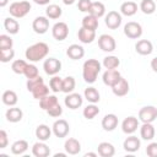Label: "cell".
Returning <instances> with one entry per match:
<instances>
[{"instance_id":"obj_23","label":"cell","mask_w":157,"mask_h":157,"mask_svg":"<svg viewBox=\"0 0 157 157\" xmlns=\"http://www.w3.org/2000/svg\"><path fill=\"white\" fill-rule=\"evenodd\" d=\"M156 135V130L155 126L152 125V123H142L141 128H140V136L141 139L146 140V141H151Z\"/></svg>"},{"instance_id":"obj_29","label":"cell","mask_w":157,"mask_h":157,"mask_svg":"<svg viewBox=\"0 0 157 157\" xmlns=\"http://www.w3.org/2000/svg\"><path fill=\"white\" fill-rule=\"evenodd\" d=\"M1 101H2V103H4L5 105L13 107V105H16V103H17V101H18V97H17V94H16L15 91H12V90H6V91L2 93V96H1Z\"/></svg>"},{"instance_id":"obj_45","label":"cell","mask_w":157,"mask_h":157,"mask_svg":"<svg viewBox=\"0 0 157 157\" xmlns=\"http://www.w3.org/2000/svg\"><path fill=\"white\" fill-rule=\"evenodd\" d=\"M13 42L12 38L7 34H0V49H10L12 48Z\"/></svg>"},{"instance_id":"obj_28","label":"cell","mask_w":157,"mask_h":157,"mask_svg":"<svg viewBox=\"0 0 157 157\" xmlns=\"http://www.w3.org/2000/svg\"><path fill=\"white\" fill-rule=\"evenodd\" d=\"M97 151L101 157H112L115 153V148L110 142H101L97 147Z\"/></svg>"},{"instance_id":"obj_4","label":"cell","mask_w":157,"mask_h":157,"mask_svg":"<svg viewBox=\"0 0 157 157\" xmlns=\"http://www.w3.org/2000/svg\"><path fill=\"white\" fill-rule=\"evenodd\" d=\"M124 34L130 39H139L142 36V26L139 22L130 21L124 26Z\"/></svg>"},{"instance_id":"obj_40","label":"cell","mask_w":157,"mask_h":157,"mask_svg":"<svg viewBox=\"0 0 157 157\" xmlns=\"http://www.w3.org/2000/svg\"><path fill=\"white\" fill-rule=\"evenodd\" d=\"M27 63L23 60V59H17V60H13L12 64H11V69L15 74L17 75H23L25 74V70L27 67Z\"/></svg>"},{"instance_id":"obj_10","label":"cell","mask_w":157,"mask_h":157,"mask_svg":"<svg viewBox=\"0 0 157 157\" xmlns=\"http://www.w3.org/2000/svg\"><path fill=\"white\" fill-rule=\"evenodd\" d=\"M121 13L118 12V11H109L107 15H105V18H104V23L105 26L109 28V29H117L120 27L121 25Z\"/></svg>"},{"instance_id":"obj_15","label":"cell","mask_w":157,"mask_h":157,"mask_svg":"<svg viewBox=\"0 0 157 157\" xmlns=\"http://www.w3.org/2000/svg\"><path fill=\"white\" fill-rule=\"evenodd\" d=\"M140 146H141L140 139H139L137 136H134V135L128 136V137L124 140V142H123L124 150H125L126 152H129V153H134V152L139 151Z\"/></svg>"},{"instance_id":"obj_9","label":"cell","mask_w":157,"mask_h":157,"mask_svg":"<svg viewBox=\"0 0 157 157\" xmlns=\"http://www.w3.org/2000/svg\"><path fill=\"white\" fill-rule=\"evenodd\" d=\"M43 69L47 75L54 76L61 70V61L56 58H48L43 63Z\"/></svg>"},{"instance_id":"obj_32","label":"cell","mask_w":157,"mask_h":157,"mask_svg":"<svg viewBox=\"0 0 157 157\" xmlns=\"http://www.w3.org/2000/svg\"><path fill=\"white\" fill-rule=\"evenodd\" d=\"M61 15H63V10H61V7H60L59 5H56V4H50V5H48L47 9H45V16H47L48 18H50V20H56V18H59Z\"/></svg>"},{"instance_id":"obj_5","label":"cell","mask_w":157,"mask_h":157,"mask_svg":"<svg viewBox=\"0 0 157 157\" xmlns=\"http://www.w3.org/2000/svg\"><path fill=\"white\" fill-rule=\"evenodd\" d=\"M157 119V108L153 105H145L139 110V120L142 123H153Z\"/></svg>"},{"instance_id":"obj_8","label":"cell","mask_w":157,"mask_h":157,"mask_svg":"<svg viewBox=\"0 0 157 157\" xmlns=\"http://www.w3.org/2000/svg\"><path fill=\"white\" fill-rule=\"evenodd\" d=\"M98 47L105 52V53H112L117 48V43H115V39L109 36V34H101L98 37Z\"/></svg>"},{"instance_id":"obj_35","label":"cell","mask_w":157,"mask_h":157,"mask_svg":"<svg viewBox=\"0 0 157 157\" xmlns=\"http://www.w3.org/2000/svg\"><path fill=\"white\" fill-rule=\"evenodd\" d=\"M56 103H59L58 102V98L54 96V94H48V96H45L44 98H42V99H39V107L43 109V110H48L49 108H52L53 105H55Z\"/></svg>"},{"instance_id":"obj_3","label":"cell","mask_w":157,"mask_h":157,"mask_svg":"<svg viewBox=\"0 0 157 157\" xmlns=\"http://www.w3.org/2000/svg\"><path fill=\"white\" fill-rule=\"evenodd\" d=\"M32 6L31 2L27 0H22V1H15L10 5L9 7V12L11 15V17L15 18H22L25 17L29 11H31Z\"/></svg>"},{"instance_id":"obj_50","label":"cell","mask_w":157,"mask_h":157,"mask_svg":"<svg viewBox=\"0 0 157 157\" xmlns=\"http://www.w3.org/2000/svg\"><path fill=\"white\" fill-rule=\"evenodd\" d=\"M9 144V137H7V132L5 130H0V148L4 150Z\"/></svg>"},{"instance_id":"obj_17","label":"cell","mask_w":157,"mask_h":157,"mask_svg":"<svg viewBox=\"0 0 157 157\" xmlns=\"http://www.w3.org/2000/svg\"><path fill=\"white\" fill-rule=\"evenodd\" d=\"M118 123H119L118 117L115 114H113V113H109V114H105L103 117V119H102V128L105 131H113L118 126Z\"/></svg>"},{"instance_id":"obj_16","label":"cell","mask_w":157,"mask_h":157,"mask_svg":"<svg viewBox=\"0 0 157 157\" xmlns=\"http://www.w3.org/2000/svg\"><path fill=\"white\" fill-rule=\"evenodd\" d=\"M129 90H130L129 82H128V80L124 78V77H120V80H119L114 86H112V91H113V93H114L117 97H124L125 94H128Z\"/></svg>"},{"instance_id":"obj_49","label":"cell","mask_w":157,"mask_h":157,"mask_svg":"<svg viewBox=\"0 0 157 157\" xmlns=\"http://www.w3.org/2000/svg\"><path fill=\"white\" fill-rule=\"evenodd\" d=\"M146 155L150 157H157V142H151L147 145Z\"/></svg>"},{"instance_id":"obj_12","label":"cell","mask_w":157,"mask_h":157,"mask_svg":"<svg viewBox=\"0 0 157 157\" xmlns=\"http://www.w3.org/2000/svg\"><path fill=\"white\" fill-rule=\"evenodd\" d=\"M64 103L69 109H77V108H80L82 105L83 98H82V96L80 93L71 92V93H67V96L64 99Z\"/></svg>"},{"instance_id":"obj_18","label":"cell","mask_w":157,"mask_h":157,"mask_svg":"<svg viewBox=\"0 0 157 157\" xmlns=\"http://www.w3.org/2000/svg\"><path fill=\"white\" fill-rule=\"evenodd\" d=\"M135 50L140 55H150L153 52V45L148 39H140L135 44Z\"/></svg>"},{"instance_id":"obj_11","label":"cell","mask_w":157,"mask_h":157,"mask_svg":"<svg viewBox=\"0 0 157 157\" xmlns=\"http://www.w3.org/2000/svg\"><path fill=\"white\" fill-rule=\"evenodd\" d=\"M32 28L38 34H44L49 29V18L47 16H38L32 22Z\"/></svg>"},{"instance_id":"obj_31","label":"cell","mask_w":157,"mask_h":157,"mask_svg":"<svg viewBox=\"0 0 157 157\" xmlns=\"http://www.w3.org/2000/svg\"><path fill=\"white\" fill-rule=\"evenodd\" d=\"M28 150V142L26 140H17L11 145V153L12 155H23Z\"/></svg>"},{"instance_id":"obj_37","label":"cell","mask_w":157,"mask_h":157,"mask_svg":"<svg viewBox=\"0 0 157 157\" xmlns=\"http://www.w3.org/2000/svg\"><path fill=\"white\" fill-rule=\"evenodd\" d=\"M102 65L107 69V70H112V69H117L120 65V60L118 59V56L115 55H108L103 59Z\"/></svg>"},{"instance_id":"obj_21","label":"cell","mask_w":157,"mask_h":157,"mask_svg":"<svg viewBox=\"0 0 157 157\" xmlns=\"http://www.w3.org/2000/svg\"><path fill=\"white\" fill-rule=\"evenodd\" d=\"M64 148L67 155H77L81 151V144L77 139L69 137L64 144Z\"/></svg>"},{"instance_id":"obj_54","label":"cell","mask_w":157,"mask_h":157,"mask_svg":"<svg viewBox=\"0 0 157 157\" xmlns=\"http://www.w3.org/2000/svg\"><path fill=\"white\" fill-rule=\"evenodd\" d=\"M9 0H0V7H5L7 5Z\"/></svg>"},{"instance_id":"obj_47","label":"cell","mask_w":157,"mask_h":157,"mask_svg":"<svg viewBox=\"0 0 157 157\" xmlns=\"http://www.w3.org/2000/svg\"><path fill=\"white\" fill-rule=\"evenodd\" d=\"M47 113H48V115H50L53 118H58V117H60L63 114V108H61V105L59 103H56L55 105H53L52 108H49L47 110Z\"/></svg>"},{"instance_id":"obj_26","label":"cell","mask_w":157,"mask_h":157,"mask_svg":"<svg viewBox=\"0 0 157 157\" xmlns=\"http://www.w3.org/2000/svg\"><path fill=\"white\" fill-rule=\"evenodd\" d=\"M52 132H53V130L48 125H45V124H40V125H38L36 128V137L39 141H47V140H49Z\"/></svg>"},{"instance_id":"obj_27","label":"cell","mask_w":157,"mask_h":157,"mask_svg":"<svg viewBox=\"0 0 157 157\" xmlns=\"http://www.w3.org/2000/svg\"><path fill=\"white\" fill-rule=\"evenodd\" d=\"M137 12V4L134 1H125L120 5V13L124 16H134Z\"/></svg>"},{"instance_id":"obj_2","label":"cell","mask_w":157,"mask_h":157,"mask_svg":"<svg viewBox=\"0 0 157 157\" xmlns=\"http://www.w3.org/2000/svg\"><path fill=\"white\" fill-rule=\"evenodd\" d=\"M102 64L97 59H88L82 65V77L87 83H94L101 72Z\"/></svg>"},{"instance_id":"obj_51","label":"cell","mask_w":157,"mask_h":157,"mask_svg":"<svg viewBox=\"0 0 157 157\" xmlns=\"http://www.w3.org/2000/svg\"><path fill=\"white\" fill-rule=\"evenodd\" d=\"M151 69L157 74V56L151 60Z\"/></svg>"},{"instance_id":"obj_13","label":"cell","mask_w":157,"mask_h":157,"mask_svg":"<svg viewBox=\"0 0 157 157\" xmlns=\"http://www.w3.org/2000/svg\"><path fill=\"white\" fill-rule=\"evenodd\" d=\"M139 128V119L130 115L128 118H125L121 123V130L124 134H128V135H131L134 134Z\"/></svg>"},{"instance_id":"obj_25","label":"cell","mask_w":157,"mask_h":157,"mask_svg":"<svg viewBox=\"0 0 157 157\" xmlns=\"http://www.w3.org/2000/svg\"><path fill=\"white\" fill-rule=\"evenodd\" d=\"M4 28L10 34H17L20 31V23L15 17H6L4 20Z\"/></svg>"},{"instance_id":"obj_44","label":"cell","mask_w":157,"mask_h":157,"mask_svg":"<svg viewBox=\"0 0 157 157\" xmlns=\"http://www.w3.org/2000/svg\"><path fill=\"white\" fill-rule=\"evenodd\" d=\"M42 83H44V80H43V77H40V76L38 75V76H36V77H33V78H28L26 86H27L28 92H32L36 87H38V86L42 85Z\"/></svg>"},{"instance_id":"obj_43","label":"cell","mask_w":157,"mask_h":157,"mask_svg":"<svg viewBox=\"0 0 157 157\" xmlns=\"http://www.w3.org/2000/svg\"><path fill=\"white\" fill-rule=\"evenodd\" d=\"M13 56H15V50L12 48L0 49V60H1V63H9L13 59Z\"/></svg>"},{"instance_id":"obj_6","label":"cell","mask_w":157,"mask_h":157,"mask_svg":"<svg viewBox=\"0 0 157 157\" xmlns=\"http://www.w3.org/2000/svg\"><path fill=\"white\" fill-rule=\"evenodd\" d=\"M52 130H53V134L56 137L63 139V137H66L69 135L70 125L65 119H58V120L54 121V124L52 126Z\"/></svg>"},{"instance_id":"obj_53","label":"cell","mask_w":157,"mask_h":157,"mask_svg":"<svg viewBox=\"0 0 157 157\" xmlns=\"http://www.w3.org/2000/svg\"><path fill=\"white\" fill-rule=\"evenodd\" d=\"M96 157L97 156V153L96 152H87V153H85V157Z\"/></svg>"},{"instance_id":"obj_30","label":"cell","mask_w":157,"mask_h":157,"mask_svg":"<svg viewBox=\"0 0 157 157\" xmlns=\"http://www.w3.org/2000/svg\"><path fill=\"white\" fill-rule=\"evenodd\" d=\"M83 97L87 99V102L90 103H98L99 99H101V94L98 92V90L96 87H87L85 88V92H83Z\"/></svg>"},{"instance_id":"obj_55","label":"cell","mask_w":157,"mask_h":157,"mask_svg":"<svg viewBox=\"0 0 157 157\" xmlns=\"http://www.w3.org/2000/svg\"><path fill=\"white\" fill-rule=\"evenodd\" d=\"M75 1H76V0H63V2H64L65 5H72Z\"/></svg>"},{"instance_id":"obj_22","label":"cell","mask_w":157,"mask_h":157,"mask_svg":"<svg viewBox=\"0 0 157 157\" xmlns=\"http://www.w3.org/2000/svg\"><path fill=\"white\" fill-rule=\"evenodd\" d=\"M66 55L72 60H80L85 56V49L82 45L78 44H71L66 49Z\"/></svg>"},{"instance_id":"obj_52","label":"cell","mask_w":157,"mask_h":157,"mask_svg":"<svg viewBox=\"0 0 157 157\" xmlns=\"http://www.w3.org/2000/svg\"><path fill=\"white\" fill-rule=\"evenodd\" d=\"M33 2L37 5H49L50 0H33Z\"/></svg>"},{"instance_id":"obj_7","label":"cell","mask_w":157,"mask_h":157,"mask_svg":"<svg viewBox=\"0 0 157 157\" xmlns=\"http://www.w3.org/2000/svg\"><path fill=\"white\" fill-rule=\"evenodd\" d=\"M52 36L54 37V39L61 42L65 40L69 36V26L65 22H56L53 27H52Z\"/></svg>"},{"instance_id":"obj_36","label":"cell","mask_w":157,"mask_h":157,"mask_svg":"<svg viewBox=\"0 0 157 157\" xmlns=\"http://www.w3.org/2000/svg\"><path fill=\"white\" fill-rule=\"evenodd\" d=\"M83 117L88 120H92L93 118H96L98 114H99V108L96 105V103H91L88 104L87 107L83 108V112H82Z\"/></svg>"},{"instance_id":"obj_38","label":"cell","mask_w":157,"mask_h":157,"mask_svg":"<svg viewBox=\"0 0 157 157\" xmlns=\"http://www.w3.org/2000/svg\"><path fill=\"white\" fill-rule=\"evenodd\" d=\"M49 90H50V87H48L45 83H42V85H39L38 87H36L31 93H32L33 98H36V99H42V98H44L45 96L49 94Z\"/></svg>"},{"instance_id":"obj_1","label":"cell","mask_w":157,"mask_h":157,"mask_svg":"<svg viewBox=\"0 0 157 157\" xmlns=\"http://www.w3.org/2000/svg\"><path fill=\"white\" fill-rule=\"evenodd\" d=\"M48 53H49V45L44 42H38V43L29 45L26 49L25 56L31 63H37V61L43 60L48 55Z\"/></svg>"},{"instance_id":"obj_41","label":"cell","mask_w":157,"mask_h":157,"mask_svg":"<svg viewBox=\"0 0 157 157\" xmlns=\"http://www.w3.org/2000/svg\"><path fill=\"white\" fill-rule=\"evenodd\" d=\"M49 87H50V90H52L54 93L63 92V78L54 75V76L49 80Z\"/></svg>"},{"instance_id":"obj_14","label":"cell","mask_w":157,"mask_h":157,"mask_svg":"<svg viewBox=\"0 0 157 157\" xmlns=\"http://www.w3.org/2000/svg\"><path fill=\"white\" fill-rule=\"evenodd\" d=\"M121 75L120 72L117 70V69H112V70H105L103 76H102V80H103V83L105 86H114L119 80H120Z\"/></svg>"},{"instance_id":"obj_33","label":"cell","mask_w":157,"mask_h":157,"mask_svg":"<svg viewBox=\"0 0 157 157\" xmlns=\"http://www.w3.org/2000/svg\"><path fill=\"white\" fill-rule=\"evenodd\" d=\"M88 13L96 16L97 18L104 16V13H105V6H104V4L101 2V1H92V5L90 7Z\"/></svg>"},{"instance_id":"obj_19","label":"cell","mask_w":157,"mask_h":157,"mask_svg":"<svg viewBox=\"0 0 157 157\" xmlns=\"http://www.w3.org/2000/svg\"><path fill=\"white\" fill-rule=\"evenodd\" d=\"M77 38L83 44H90L96 39V31L87 29L85 27H81L77 32Z\"/></svg>"},{"instance_id":"obj_34","label":"cell","mask_w":157,"mask_h":157,"mask_svg":"<svg viewBox=\"0 0 157 157\" xmlns=\"http://www.w3.org/2000/svg\"><path fill=\"white\" fill-rule=\"evenodd\" d=\"M82 27L87 28V29H92V31H96L98 28V18L91 13L86 15L83 18H82Z\"/></svg>"},{"instance_id":"obj_24","label":"cell","mask_w":157,"mask_h":157,"mask_svg":"<svg viewBox=\"0 0 157 157\" xmlns=\"http://www.w3.org/2000/svg\"><path fill=\"white\" fill-rule=\"evenodd\" d=\"M5 117H6V120L10 121V123H18L23 118V112L20 108L13 105V107H11V108H9L6 110Z\"/></svg>"},{"instance_id":"obj_42","label":"cell","mask_w":157,"mask_h":157,"mask_svg":"<svg viewBox=\"0 0 157 157\" xmlns=\"http://www.w3.org/2000/svg\"><path fill=\"white\" fill-rule=\"evenodd\" d=\"M76 82L72 76H66L63 78V92L64 93H71L75 90Z\"/></svg>"},{"instance_id":"obj_20","label":"cell","mask_w":157,"mask_h":157,"mask_svg":"<svg viewBox=\"0 0 157 157\" xmlns=\"http://www.w3.org/2000/svg\"><path fill=\"white\" fill-rule=\"evenodd\" d=\"M32 153L36 157H48L50 155V148L44 141H38L32 146Z\"/></svg>"},{"instance_id":"obj_48","label":"cell","mask_w":157,"mask_h":157,"mask_svg":"<svg viewBox=\"0 0 157 157\" xmlns=\"http://www.w3.org/2000/svg\"><path fill=\"white\" fill-rule=\"evenodd\" d=\"M91 5H92L91 0H78V2H77V7L81 12H88Z\"/></svg>"},{"instance_id":"obj_39","label":"cell","mask_w":157,"mask_h":157,"mask_svg":"<svg viewBox=\"0 0 157 157\" xmlns=\"http://www.w3.org/2000/svg\"><path fill=\"white\" fill-rule=\"evenodd\" d=\"M140 10L145 15H152L156 11V2L153 0H141Z\"/></svg>"},{"instance_id":"obj_46","label":"cell","mask_w":157,"mask_h":157,"mask_svg":"<svg viewBox=\"0 0 157 157\" xmlns=\"http://www.w3.org/2000/svg\"><path fill=\"white\" fill-rule=\"evenodd\" d=\"M27 78H33L36 76H38V67L34 65V64H28L26 70H25V74H23Z\"/></svg>"}]
</instances>
